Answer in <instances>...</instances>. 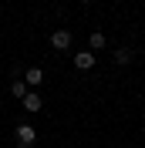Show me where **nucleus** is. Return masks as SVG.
<instances>
[{
  "label": "nucleus",
  "mask_w": 145,
  "mask_h": 148,
  "mask_svg": "<svg viewBox=\"0 0 145 148\" xmlns=\"http://www.w3.org/2000/svg\"><path fill=\"white\" fill-rule=\"evenodd\" d=\"M34 141H37L34 125H17V145H20V148H30Z\"/></svg>",
  "instance_id": "1"
},
{
  "label": "nucleus",
  "mask_w": 145,
  "mask_h": 148,
  "mask_svg": "<svg viewBox=\"0 0 145 148\" xmlns=\"http://www.w3.org/2000/svg\"><path fill=\"white\" fill-rule=\"evenodd\" d=\"M95 64H98V61H95L91 51H78V54H74V67H78V71H91Z\"/></svg>",
  "instance_id": "2"
},
{
  "label": "nucleus",
  "mask_w": 145,
  "mask_h": 148,
  "mask_svg": "<svg viewBox=\"0 0 145 148\" xmlns=\"http://www.w3.org/2000/svg\"><path fill=\"white\" fill-rule=\"evenodd\" d=\"M51 47H54V51H68V47H71V34H68V30H54V34H51Z\"/></svg>",
  "instance_id": "3"
},
{
  "label": "nucleus",
  "mask_w": 145,
  "mask_h": 148,
  "mask_svg": "<svg viewBox=\"0 0 145 148\" xmlns=\"http://www.w3.org/2000/svg\"><path fill=\"white\" fill-rule=\"evenodd\" d=\"M24 84H27V88H41V84H44V71H41V67H27Z\"/></svg>",
  "instance_id": "4"
},
{
  "label": "nucleus",
  "mask_w": 145,
  "mask_h": 148,
  "mask_svg": "<svg viewBox=\"0 0 145 148\" xmlns=\"http://www.w3.org/2000/svg\"><path fill=\"white\" fill-rule=\"evenodd\" d=\"M41 104H44V98L37 91H27V98H24V111H41Z\"/></svg>",
  "instance_id": "5"
},
{
  "label": "nucleus",
  "mask_w": 145,
  "mask_h": 148,
  "mask_svg": "<svg viewBox=\"0 0 145 148\" xmlns=\"http://www.w3.org/2000/svg\"><path fill=\"white\" fill-rule=\"evenodd\" d=\"M27 91H30V88H27L24 81H14V84H10V94H14V98H20V101L27 98Z\"/></svg>",
  "instance_id": "6"
},
{
  "label": "nucleus",
  "mask_w": 145,
  "mask_h": 148,
  "mask_svg": "<svg viewBox=\"0 0 145 148\" xmlns=\"http://www.w3.org/2000/svg\"><path fill=\"white\" fill-rule=\"evenodd\" d=\"M115 64H122V67L132 64V51H128V47H118L115 51Z\"/></svg>",
  "instance_id": "7"
},
{
  "label": "nucleus",
  "mask_w": 145,
  "mask_h": 148,
  "mask_svg": "<svg viewBox=\"0 0 145 148\" xmlns=\"http://www.w3.org/2000/svg\"><path fill=\"white\" fill-rule=\"evenodd\" d=\"M88 44H91V54H95V51H101V47H105V34H98V30H95V34L88 37Z\"/></svg>",
  "instance_id": "8"
},
{
  "label": "nucleus",
  "mask_w": 145,
  "mask_h": 148,
  "mask_svg": "<svg viewBox=\"0 0 145 148\" xmlns=\"http://www.w3.org/2000/svg\"><path fill=\"white\" fill-rule=\"evenodd\" d=\"M81 3H91V0H81Z\"/></svg>",
  "instance_id": "9"
}]
</instances>
